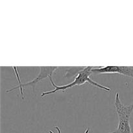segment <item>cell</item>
<instances>
[{
    "label": "cell",
    "instance_id": "1",
    "mask_svg": "<svg viewBox=\"0 0 133 133\" xmlns=\"http://www.w3.org/2000/svg\"><path fill=\"white\" fill-rule=\"evenodd\" d=\"M94 68V67H93V66H86L84 68L81 69V70L78 72V74H77L76 76L75 77L74 81L69 83V84H66V85H57V84H55V83L53 82L52 77H50L49 79L51 83V85L53 86V90L46 91V92H42L41 96L43 97L45 96H47V95L55 93V92H58V91L64 92L67 89H68V88H71V87H75V86H81L83 85V84H85L86 83H88L89 84H90L91 85L94 86V87H97V88H100V89L104 90H106L107 91V92H110V91H111V89H110V88L102 85V84H99L97 82L94 81L92 80V79H91L90 75L93 74V73H92V69H93Z\"/></svg>",
    "mask_w": 133,
    "mask_h": 133
},
{
    "label": "cell",
    "instance_id": "5",
    "mask_svg": "<svg viewBox=\"0 0 133 133\" xmlns=\"http://www.w3.org/2000/svg\"><path fill=\"white\" fill-rule=\"evenodd\" d=\"M54 127L55 129H57V133H61V129L59 128V127H58V126H55ZM89 132H90V128H87V130L85 131V132H84V133H89ZM49 133H54V132L51 131H49Z\"/></svg>",
    "mask_w": 133,
    "mask_h": 133
},
{
    "label": "cell",
    "instance_id": "3",
    "mask_svg": "<svg viewBox=\"0 0 133 133\" xmlns=\"http://www.w3.org/2000/svg\"><path fill=\"white\" fill-rule=\"evenodd\" d=\"M59 67H57V66H42V67H40V72H39L38 75L36 77L35 79H32L31 81L27 82L26 83H21L20 81H19V74H18V71H17L16 67H13V69L14 70V72H15L16 76L17 79H18V85L16 87H14L12 88H10V89L6 90V92H12V91L15 90L19 89L20 90V93L22 95V97L23 98V88L24 87H27V86H31L32 87L33 90H35V86L36 85L37 83H38L39 82L42 81L43 79H46V78H49L50 77H52L53 73L57 70Z\"/></svg>",
    "mask_w": 133,
    "mask_h": 133
},
{
    "label": "cell",
    "instance_id": "4",
    "mask_svg": "<svg viewBox=\"0 0 133 133\" xmlns=\"http://www.w3.org/2000/svg\"><path fill=\"white\" fill-rule=\"evenodd\" d=\"M92 73L97 74H118L133 79V67L107 66L92 69Z\"/></svg>",
    "mask_w": 133,
    "mask_h": 133
},
{
    "label": "cell",
    "instance_id": "2",
    "mask_svg": "<svg viewBox=\"0 0 133 133\" xmlns=\"http://www.w3.org/2000/svg\"><path fill=\"white\" fill-rule=\"evenodd\" d=\"M114 107L118 114V123L116 129L109 133H132L130 125V117L133 111V103L124 105L119 99V94H116Z\"/></svg>",
    "mask_w": 133,
    "mask_h": 133
}]
</instances>
